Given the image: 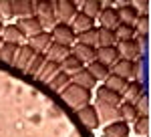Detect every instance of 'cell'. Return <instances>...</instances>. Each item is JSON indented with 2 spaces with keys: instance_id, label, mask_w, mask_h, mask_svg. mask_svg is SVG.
<instances>
[{
  "instance_id": "cell-31",
  "label": "cell",
  "mask_w": 151,
  "mask_h": 137,
  "mask_svg": "<svg viewBox=\"0 0 151 137\" xmlns=\"http://www.w3.org/2000/svg\"><path fill=\"white\" fill-rule=\"evenodd\" d=\"M87 71H89V73L95 77V81H105V79H107V75L111 73V71H109V67H105L103 63H99V61L89 63V65H87Z\"/></svg>"
},
{
  "instance_id": "cell-5",
  "label": "cell",
  "mask_w": 151,
  "mask_h": 137,
  "mask_svg": "<svg viewBox=\"0 0 151 137\" xmlns=\"http://www.w3.org/2000/svg\"><path fill=\"white\" fill-rule=\"evenodd\" d=\"M77 12H79V2H75V0H57L55 2V18H57V22L70 24V20L75 18Z\"/></svg>"
},
{
  "instance_id": "cell-15",
  "label": "cell",
  "mask_w": 151,
  "mask_h": 137,
  "mask_svg": "<svg viewBox=\"0 0 151 137\" xmlns=\"http://www.w3.org/2000/svg\"><path fill=\"white\" fill-rule=\"evenodd\" d=\"M35 55H36V53H35V50H32L28 45H20V46H18V53H16V57H14V63H12V65H14L16 68H20V71H26V67L30 65V61L35 58Z\"/></svg>"
},
{
  "instance_id": "cell-36",
  "label": "cell",
  "mask_w": 151,
  "mask_h": 137,
  "mask_svg": "<svg viewBox=\"0 0 151 137\" xmlns=\"http://www.w3.org/2000/svg\"><path fill=\"white\" fill-rule=\"evenodd\" d=\"M133 28H135V36H147L149 34V16L147 14H139V18L133 24Z\"/></svg>"
},
{
  "instance_id": "cell-8",
  "label": "cell",
  "mask_w": 151,
  "mask_h": 137,
  "mask_svg": "<svg viewBox=\"0 0 151 137\" xmlns=\"http://www.w3.org/2000/svg\"><path fill=\"white\" fill-rule=\"evenodd\" d=\"M79 119H81L83 125L87 127V129H91V131L97 129L99 123H101L99 121V115H97V109H95V105H91V103L85 105L83 109H79Z\"/></svg>"
},
{
  "instance_id": "cell-17",
  "label": "cell",
  "mask_w": 151,
  "mask_h": 137,
  "mask_svg": "<svg viewBox=\"0 0 151 137\" xmlns=\"http://www.w3.org/2000/svg\"><path fill=\"white\" fill-rule=\"evenodd\" d=\"M143 93H145V87H143L141 81H129L127 89H125V93H123V99H125V103L135 105V103L143 97Z\"/></svg>"
},
{
  "instance_id": "cell-25",
  "label": "cell",
  "mask_w": 151,
  "mask_h": 137,
  "mask_svg": "<svg viewBox=\"0 0 151 137\" xmlns=\"http://www.w3.org/2000/svg\"><path fill=\"white\" fill-rule=\"evenodd\" d=\"M2 40L4 43H12V45H22L24 34L14 26V24H6L4 30H2Z\"/></svg>"
},
{
  "instance_id": "cell-3",
  "label": "cell",
  "mask_w": 151,
  "mask_h": 137,
  "mask_svg": "<svg viewBox=\"0 0 151 137\" xmlns=\"http://www.w3.org/2000/svg\"><path fill=\"white\" fill-rule=\"evenodd\" d=\"M113 75H117V77H121V79L125 81H133L139 77L141 73V65L137 63V61H127V58H119L115 65H111V68H109Z\"/></svg>"
},
{
  "instance_id": "cell-4",
  "label": "cell",
  "mask_w": 151,
  "mask_h": 137,
  "mask_svg": "<svg viewBox=\"0 0 151 137\" xmlns=\"http://www.w3.org/2000/svg\"><path fill=\"white\" fill-rule=\"evenodd\" d=\"M50 40L57 43V45H63V46H73L77 43V34L75 30L70 28V24H63V22H57L52 28H50Z\"/></svg>"
},
{
  "instance_id": "cell-13",
  "label": "cell",
  "mask_w": 151,
  "mask_h": 137,
  "mask_svg": "<svg viewBox=\"0 0 151 137\" xmlns=\"http://www.w3.org/2000/svg\"><path fill=\"white\" fill-rule=\"evenodd\" d=\"M99 22L103 28H109V30H115L119 26V16H117V8L113 6H103V10L99 12Z\"/></svg>"
},
{
  "instance_id": "cell-9",
  "label": "cell",
  "mask_w": 151,
  "mask_h": 137,
  "mask_svg": "<svg viewBox=\"0 0 151 137\" xmlns=\"http://www.w3.org/2000/svg\"><path fill=\"white\" fill-rule=\"evenodd\" d=\"M50 43H52V40H50V34H48V30H42V32H38V34H35V36H30L26 45L30 46L36 55H45V50L50 46Z\"/></svg>"
},
{
  "instance_id": "cell-30",
  "label": "cell",
  "mask_w": 151,
  "mask_h": 137,
  "mask_svg": "<svg viewBox=\"0 0 151 137\" xmlns=\"http://www.w3.org/2000/svg\"><path fill=\"white\" fill-rule=\"evenodd\" d=\"M18 46H20V45L2 43V48H0V61L6 63V65H12V63H14V57H16V53H18Z\"/></svg>"
},
{
  "instance_id": "cell-37",
  "label": "cell",
  "mask_w": 151,
  "mask_h": 137,
  "mask_svg": "<svg viewBox=\"0 0 151 137\" xmlns=\"http://www.w3.org/2000/svg\"><path fill=\"white\" fill-rule=\"evenodd\" d=\"M45 61H47L45 55H35V58L30 61V65L26 67V73H28V75H32V77H36V75H38V71L42 68V65H45Z\"/></svg>"
},
{
  "instance_id": "cell-40",
  "label": "cell",
  "mask_w": 151,
  "mask_h": 137,
  "mask_svg": "<svg viewBox=\"0 0 151 137\" xmlns=\"http://www.w3.org/2000/svg\"><path fill=\"white\" fill-rule=\"evenodd\" d=\"M135 8H137V12L143 10V14H147V10H149V0H135V2H131Z\"/></svg>"
},
{
  "instance_id": "cell-38",
  "label": "cell",
  "mask_w": 151,
  "mask_h": 137,
  "mask_svg": "<svg viewBox=\"0 0 151 137\" xmlns=\"http://www.w3.org/2000/svg\"><path fill=\"white\" fill-rule=\"evenodd\" d=\"M135 109H137L139 115H149V95H147V91L143 93V97L135 103Z\"/></svg>"
},
{
  "instance_id": "cell-7",
  "label": "cell",
  "mask_w": 151,
  "mask_h": 137,
  "mask_svg": "<svg viewBox=\"0 0 151 137\" xmlns=\"http://www.w3.org/2000/svg\"><path fill=\"white\" fill-rule=\"evenodd\" d=\"M14 26H16V28L24 34V38H30V36H35V34H38V32H42V30H45L35 16H28V18H18Z\"/></svg>"
},
{
  "instance_id": "cell-20",
  "label": "cell",
  "mask_w": 151,
  "mask_h": 137,
  "mask_svg": "<svg viewBox=\"0 0 151 137\" xmlns=\"http://www.w3.org/2000/svg\"><path fill=\"white\" fill-rule=\"evenodd\" d=\"M70 28L75 30V34L85 32V30H89V28H95V20L89 18V16H85L83 12H77L75 18L70 20Z\"/></svg>"
},
{
  "instance_id": "cell-24",
  "label": "cell",
  "mask_w": 151,
  "mask_h": 137,
  "mask_svg": "<svg viewBox=\"0 0 151 137\" xmlns=\"http://www.w3.org/2000/svg\"><path fill=\"white\" fill-rule=\"evenodd\" d=\"M58 71H60V65L58 63H52V61H45V65L42 68L38 71V75H36V79L40 81V83H48V81L52 79L55 75H57Z\"/></svg>"
},
{
  "instance_id": "cell-19",
  "label": "cell",
  "mask_w": 151,
  "mask_h": 137,
  "mask_svg": "<svg viewBox=\"0 0 151 137\" xmlns=\"http://www.w3.org/2000/svg\"><path fill=\"white\" fill-rule=\"evenodd\" d=\"M70 83H75V85H79V87H83V89H93V87H97V81H95V77L87 71V68L83 67L79 73H75L73 77H70Z\"/></svg>"
},
{
  "instance_id": "cell-18",
  "label": "cell",
  "mask_w": 151,
  "mask_h": 137,
  "mask_svg": "<svg viewBox=\"0 0 151 137\" xmlns=\"http://www.w3.org/2000/svg\"><path fill=\"white\" fill-rule=\"evenodd\" d=\"M70 53L79 58L83 65H85V63L89 65V63H93V61H95V46H87V45H79V43H75V45L70 46Z\"/></svg>"
},
{
  "instance_id": "cell-1",
  "label": "cell",
  "mask_w": 151,
  "mask_h": 137,
  "mask_svg": "<svg viewBox=\"0 0 151 137\" xmlns=\"http://www.w3.org/2000/svg\"><path fill=\"white\" fill-rule=\"evenodd\" d=\"M60 97H63V101L67 103L69 107L73 109H83L85 105H89L91 99H93V93L89 91V89H83L79 85H75V83H69L63 91H60Z\"/></svg>"
},
{
  "instance_id": "cell-35",
  "label": "cell",
  "mask_w": 151,
  "mask_h": 137,
  "mask_svg": "<svg viewBox=\"0 0 151 137\" xmlns=\"http://www.w3.org/2000/svg\"><path fill=\"white\" fill-rule=\"evenodd\" d=\"M133 129L135 133L141 137H149V115H139L133 121Z\"/></svg>"
},
{
  "instance_id": "cell-27",
  "label": "cell",
  "mask_w": 151,
  "mask_h": 137,
  "mask_svg": "<svg viewBox=\"0 0 151 137\" xmlns=\"http://www.w3.org/2000/svg\"><path fill=\"white\" fill-rule=\"evenodd\" d=\"M117 40L113 36V30L99 26L97 28V48H105V46H115Z\"/></svg>"
},
{
  "instance_id": "cell-28",
  "label": "cell",
  "mask_w": 151,
  "mask_h": 137,
  "mask_svg": "<svg viewBox=\"0 0 151 137\" xmlns=\"http://www.w3.org/2000/svg\"><path fill=\"white\" fill-rule=\"evenodd\" d=\"M117 109H119V117H121V121H125L127 125H129V123H133V121L139 117L137 109H135V105H131V103H125V101H123L119 107H117Z\"/></svg>"
},
{
  "instance_id": "cell-33",
  "label": "cell",
  "mask_w": 151,
  "mask_h": 137,
  "mask_svg": "<svg viewBox=\"0 0 151 137\" xmlns=\"http://www.w3.org/2000/svg\"><path fill=\"white\" fill-rule=\"evenodd\" d=\"M70 83V75H67V73H63V71H58L57 75H55V77H52V79L48 81V87H50V89H52V91H63V89H65V87H67V85H69Z\"/></svg>"
},
{
  "instance_id": "cell-26",
  "label": "cell",
  "mask_w": 151,
  "mask_h": 137,
  "mask_svg": "<svg viewBox=\"0 0 151 137\" xmlns=\"http://www.w3.org/2000/svg\"><path fill=\"white\" fill-rule=\"evenodd\" d=\"M101 10H103V2H101V0H83L81 2V12L85 16L93 18V20L99 16Z\"/></svg>"
},
{
  "instance_id": "cell-41",
  "label": "cell",
  "mask_w": 151,
  "mask_h": 137,
  "mask_svg": "<svg viewBox=\"0 0 151 137\" xmlns=\"http://www.w3.org/2000/svg\"><path fill=\"white\" fill-rule=\"evenodd\" d=\"M2 30H4V22L0 20V36H2Z\"/></svg>"
},
{
  "instance_id": "cell-34",
  "label": "cell",
  "mask_w": 151,
  "mask_h": 137,
  "mask_svg": "<svg viewBox=\"0 0 151 137\" xmlns=\"http://www.w3.org/2000/svg\"><path fill=\"white\" fill-rule=\"evenodd\" d=\"M77 43H79V45H87V46H95V48H97V26L85 30V32H79L77 34Z\"/></svg>"
},
{
  "instance_id": "cell-32",
  "label": "cell",
  "mask_w": 151,
  "mask_h": 137,
  "mask_svg": "<svg viewBox=\"0 0 151 137\" xmlns=\"http://www.w3.org/2000/svg\"><path fill=\"white\" fill-rule=\"evenodd\" d=\"M113 36H115L117 43L131 40V38H135V28H133L131 24H119L115 30H113Z\"/></svg>"
},
{
  "instance_id": "cell-14",
  "label": "cell",
  "mask_w": 151,
  "mask_h": 137,
  "mask_svg": "<svg viewBox=\"0 0 151 137\" xmlns=\"http://www.w3.org/2000/svg\"><path fill=\"white\" fill-rule=\"evenodd\" d=\"M119 53H117L115 46H105V48H95V61H99V63H103L105 67L111 68V65H115L117 61H119Z\"/></svg>"
},
{
  "instance_id": "cell-23",
  "label": "cell",
  "mask_w": 151,
  "mask_h": 137,
  "mask_svg": "<svg viewBox=\"0 0 151 137\" xmlns=\"http://www.w3.org/2000/svg\"><path fill=\"white\" fill-rule=\"evenodd\" d=\"M105 137H129V125L125 121H113L105 127Z\"/></svg>"
},
{
  "instance_id": "cell-21",
  "label": "cell",
  "mask_w": 151,
  "mask_h": 137,
  "mask_svg": "<svg viewBox=\"0 0 151 137\" xmlns=\"http://www.w3.org/2000/svg\"><path fill=\"white\" fill-rule=\"evenodd\" d=\"M95 109H97V115H99V121H107V125L113 123V121H121L117 107H109V105H99L97 103Z\"/></svg>"
},
{
  "instance_id": "cell-6",
  "label": "cell",
  "mask_w": 151,
  "mask_h": 137,
  "mask_svg": "<svg viewBox=\"0 0 151 137\" xmlns=\"http://www.w3.org/2000/svg\"><path fill=\"white\" fill-rule=\"evenodd\" d=\"M115 48H117V53H119V57L127 58V61H137V58L143 55L139 43H137L135 38H131V40H123V43H117Z\"/></svg>"
},
{
  "instance_id": "cell-2",
  "label": "cell",
  "mask_w": 151,
  "mask_h": 137,
  "mask_svg": "<svg viewBox=\"0 0 151 137\" xmlns=\"http://www.w3.org/2000/svg\"><path fill=\"white\" fill-rule=\"evenodd\" d=\"M35 16L36 20L40 22V26H55L57 18H55V2L52 0H35Z\"/></svg>"
},
{
  "instance_id": "cell-42",
  "label": "cell",
  "mask_w": 151,
  "mask_h": 137,
  "mask_svg": "<svg viewBox=\"0 0 151 137\" xmlns=\"http://www.w3.org/2000/svg\"><path fill=\"white\" fill-rule=\"evenodd\" d=\"M2 43H4V40H2V38H0V48H2Z\"/></svg>"
},
{
  "instance_id": "cell-39",
  "label": "cell",
  "mask_w": 151,
  "mask_h": 137,
  "mask_svg": "<svg viewBox=\"0 0 151 137\" xmlns=\"http://www.w3.org/2000/svg\"><path fill=\"white\" fill-rule=\"evenodd\" d=\"M2 18H12L10 0H0V20H2Z\"/></svg>"
},
{
  "instance_id": "cell-10",
  "label": "cell",
  "mask_w": 151,
  "mask_h": 137,
  "mask_svg": "<svg viewBox=\"0 0 151 137\" xmlns=\"http://www.w3.org/2000/svg\"><path fill=\"white\" fill-rule=\"evenodd\" d=\"M117 16H119V22L121 24H133L137 22V18H139V12L137 8L131 4V2H123L119 8H117Z\"/></svg>"
},
{
  "instance_id": "cell-12",
  "label": "cell",
  "mask_w": 151,
  "mask_h": 137,
  "mask_svg": "<svg viewBox=\"0 0 151 137\" xmlns=\"http://www.w3.org/2000/svg\"><path fill=\"white\" fill-rule=\"evenodd\" d=\"M97 103H99V105H109V107H119V105L123 103V97L117 95V93H113L111 89H107L103 85V87L97 89Z\"/></svg>"
},
{
  "instance_id": "cell-16",
  "label": "cell",
  "mask_w": 151,
  "mask_h": 137,
  "mask_svg": "<svg viewBox=\"0 0 151 137\" xmlns=\"http://www.w3.org/2000/svg\"><path fill=\"white\" fill-rule=\"evenodd\" d=\"M69 55H70V46H63V45H57V43H50V46L45 50V58L52 61V63H58V65Z\"/></svg>"
},
{
  "instance_id": "cell-29",
  "label": "cell",
  "mask_w": 151,
  "mask_h": 137,
  "mask_svg": "<svg viewBox=\"0 0 151 137\" xmlns=\"http://www.w3.org/2000/svg\"><path fill=\"white\" fill-rule=\"evenodd\" d=\"M81 68H83V63L75 57L73 53H70L69 57H65V61L60 63V71H63V73H67V75H70V77H73L75 73H79Z\"/></svg>"
},
{
  "instance_id": "cell-11",
  "label": "cell",
  "mask_w": 151,
  "mask_h": 137,
  "mask_svg": "<svg viewBox=\"0 0 151 137\" xmlns=\"http://www.w3.org/2000/svg\"><path fill=\"white\" fill-rule=\"evenodd\" d=\"M12 16L18 18H28L35 14V0H10Z\"/></svg>"
},
{
  "instance_id": "cell-22",
  "label": "cell",
  "mask_w": 151,
  "mask_h": 137,
  "mask_svg": "<svg viewBox=\"0 0 151 137\" xmlns=\"http://www.w3.org/2000/svg\"><path fill=\"white\" fill-rule=\"evenodd\" d=\"M127 83H129V81L121 79V77H117V75H113V73H109L107 79H105V87L123 97V93H125V89H127Z\"/></svg>"
}]
</instances>
